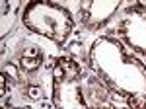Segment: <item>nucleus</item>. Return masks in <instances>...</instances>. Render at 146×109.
Segmentation results:
<instances>
[{
  "mask_svg": "<svg viewBox=\"0 0 146 109\" xmlns=\"http://www.w3.org/2000/svg\"><path fill=\"white\" fill-rule=\"evenodd\" d=\"M88 64L105 90L127 101L129 109H146V64L115 35L103 33L94 39Z\"/></svg>",
  "mask_w": 146,
  "mask_h": 109,
  "instance_id": "f257e3e1",
  "label": "nucleus"
},
{
  "mask_svg": "<svg viewBox=\"0 0 146 109\" xmlns=\"http://www.w3.org/2000/svg\"><path fill=\"white\" fill-rule=\"evenodd\" d=\"M22 23L29 31L62 45L74 31V18L68 8L56 2H27L22 12Z\"/></svg>",
  "mask_w": 146,
  "mask_h": 109,
  "instance_id": "f03ea898",
  "label": "nucleus"
},
{
  "mask_svg": "<svg viewBox=\"0 0 146 109\" xmlns=\"http://www.w3.org/2000/svg\"><path fill=\"white\" fill-rule=\"evenodd\" d=\"M51 98L55 109H90L84 94V72L76 60L68 56L56 58L51 70Z\"/></svg>",
  "mask_w": 146,
  "mask_h": 109,
  "instance_id": "7ed1b4c3",
  "label": "nucleus"
},
{
  "mask_svg": "<svg viewBox=\"0 0 146 109\" xmlns=\"http://www.w3.org/2000/svg\"><path fill=\"white\" fill-rule=\"evenodd\" d=\"M121 2L119 0H90V2H82L78 8L80 14V23L84 25V29L88 31H98L105 23L113 20V16L121 10Z\"/></svg>",
  "mask_w": 146,
  "mask_h": 109,
  "instance_id": "20e7f679",
  "label": "nucleus"
},
{
  "mask_svg": "<svg viewBox=\"0 0 146 109\" xmlns=\"http://www.w3.org/2000/svg\"><path fill=\"white\" fill-rule=\"evenodd\" d=\"M131 53L146 54V20L138 16H125L111 31Z\"/></svg>",
  "mask_w": 146,
  "mask_h": 109,
  "instance_id": "39448f33",
  "label": "nucleus"
},
{
  "mask_svg": "<svg viewBox=\"0 0 146 109\" xmlns=\"http://www.w3.org/2000/svg\"><path fill=\"white\" fill-rule=\"evenodd\" d=\"M43 64V51L41 47L29 45L20 53V68L27 74H33L39 70V66Z\"/></svg>",
  "mask_w": 146,
  "mask_h": 109,
  "instance_id": "423d86ee",
  "label": "nucleus"
},
{
  "mask_svg": "<svg viewBox=\"0 0 146 109\" xmlns=\"http://www.w3.org/2000/svg\"><path fill=\"white\" fill-rule=\"evenodd\" d=\"M127 16H138V18L146 20V0H138L135 4L127 6Z\"/></svg>",
  "mask_w": 146,
  "mask_h": 109,
  "instance_id": "0eeeda50",
  "label": "nucleus"
},
{
  "mask_svg": "<svg viewBox=\"0 0 146 109\" xmlns=\"http://www.w3.org/2000/svg\"><path fill=\"white\" fill-rule=\"evenodd\" d=\"M6 109V107H4ZM8 109H29V107H8Z\"/></svg>",
  "mask_w": 146,
  "mask_h": 109,
  "instance_id": "6e6552de",
  "label": "nucleus"
}]
</instances>
